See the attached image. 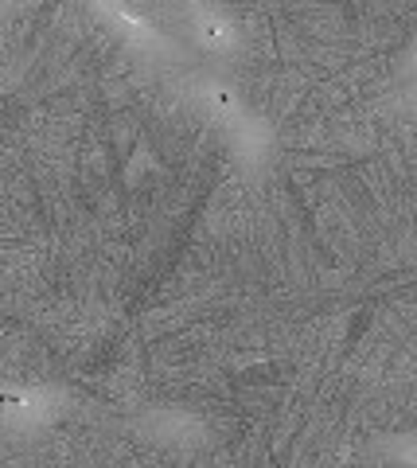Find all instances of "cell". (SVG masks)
I'll list each match as a JSON object with an SVG mask.
<instances>
[{
  "label": "cell",
  "mask_w": 417,
  "mask_h": 468,
  "mask_svg": "<svg viewBox=\"0 0 417 468\" xmlns=\"http://www.w3.org/2000/svg\"><path fill=\"white\" fill-rule=\"evenodd\" d=\"M0 402H4V406H20V398H12V394H0Z\"/></svg>",
  "instance_id": "cell-1"
}]
</instances>
